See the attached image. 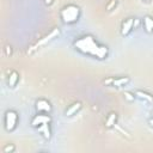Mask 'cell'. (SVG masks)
Instances as JSON below:
<instances>
[{
	"label": "cell",
	"instance_id": "cell-1",
	"mask_svg": "<svg viewBox=\"0 0 153 153\" xmlns=\"http://www.w3.org/2000/svg\"><path fill=\"white\" fill-rule=\"evenodd\" d=\"M73 47L76 51L81 53L82 55L98 60H104L109 55V48L99 43L92 35H84L78 37L74 41Z\"/></svg>",
	"mask_w": 153,
	"mask_h": 153
},
{
	"label": "cell",
	"instance_id": "cell-2",
	"mask_svg": "<svg viewBox=\"0 0 153 153\" xmlns=\"http://www.w3.org/2000/svg\"><path fill=\"white\" fill-rule=\"evenodd\" d=\"M80 14H81V11H80V7L74 5V4H68L66 6H63L60 11V17H61V20L65 23V24H74L79 20L80 18Z\"/></svg>",
	"mask_w": 153,
	"mask_h": 153
},
{
	"label": "cell",
	"instance_id": "cell-3",
	"mask_svg": "<svg viewBox=\"0 0 153 153\" xmlns=\"http://www.w3.org/2000/svg\"><path fill=\"white\" fill-rule=\"evenodd\" d=\"M18 112L14 110H7L4 116V126L7 131H13L18 124Z\"/></svg>",
	"mask_w": 153,
	"mask_h": 153
},
{
	"label": "cell",
	"instance_id": "cell-4",
	"mask_svg": "<svg viewBox=\"0 0 153 153\" xmlns=\"http://www.w3.org/2000/svg\"><path fill=\"white\" fill-rule=\"evenodd\" d=\"M59 35H60V30H59V29H54V30H51L47 36H44V37H43V38H41V39L35 44V45H32V47L27 50V54H31L32 51H35L36 49L41 48L42 45H45L48 42L53 41V39H54V38H56Z\"/></svg>",
	"mask_w": 153,
	"mask_h": 153
},
{
	"label": "cell",
	"instance_id": "cell-5",
	"mask_svg": "<svg viewBox=\"0 0 153 153\" xmlns=\"http://www.w3.org/2000/svg\"><path fill=\"white\" fill-rule=\"evenodd\" d=\"M51 122V118L49 116V114H44V112H38L37 115L33 116V118L31 120V126L33 128H37L39 127L41 124L43 123H50Z\"/></svg>",
	"mask_w": 153,
	"mask_h": 153
},
{
	"label": "cell",
	"instance_id": "cell-6",
	"mask_svg": "<svg viewBox=\"0 0 153 153\" xmlns=\"http://www.w3.org/2000/svg\"><path fill=\"white\" fill-rule=\"evenodd\" d=\"M135 27V19L134 18H127L122 22V25H121V35L122 36H128L133 29Z\"/></svg>",
	"mask_w": 153,
	"mask_h": 153
},
{
	"label": "cell",
	"instance_id": "cell-7",
	"mask_svg": "<svg viewBox=\"0 0 153 153\" xmlns=\"http://www.w3.org/2000/svg\"><path fill=\"white\" fill-rule=\"evenodd\" d=\"M36 110L37 112H44V114H50L51 111V104L47 99H38L36 102Z\"/></svg>",
	"mask_w": 153,
	"mask_h": 153
},
{
	"label": "cell",
	"instance_id": "cell-8",
	"mask_svg": "<svg viewBox=\"0 0 153 153\" xmlns=\"http://www.w3.org/2000/svg\"><path fill=\"white\" fill-rule=\"evenodd\" d=\"M41 134L42 136L45 139V140H49L51 137V129H50V123H43L41 124L39 127L36 128Z\"/></svg>",
	"mask_w": 153,
	"mask_h": 153
},
{
	"label": "cell",
	"instance_id": "cell-9",
	"mask_svg": "<svg viewBox=\"0 0 153 153\" xmlns=\"http://www.w3.org/2000/svg\"><path fill=\"white\" fill-rule=\"evenodd\" d=\"M80 109H81V103H80V102H74V103H72V104L66 109L65 115H66L67 117H71V116L75 115Z\"/></svg>",
	"mask_w": 153,
	"mask_h": 153
},
{
	"label": "cell",
	"instance_id": "cell-10",
	"mask_svg": "<svg viewBox=\"0 0 153 153\" xmlns=\"http://www.w3.org/2000/svg\"><path fill=\"white\" fill-rule=\"evenodd\" d=\"M130 82V78L129 76H120V78H112L111 81V86L114 87H122L126 86L127 84Z\"/></svg>",
	"mask_w": 153,
	"mask_h": 153
},
{
	"label": "cell",
	"instance_id": "cell-11",
	"mask_svg": "<svg viewBox=\"0 0 153 153\" xmlns=\"http://www.w3.org/2000/svg\"><path fill=\"white\" fill-rule=\"evenodd\" d=\"M142 26L147 33H152L153 32V17L145 16L142 19Z\"/></svg>",
	"mask_w": 153,
	"mask_h": 153
},
{
	"label": "cell",
	"instance_id": "cell-12",
	"mask_svg": "<svg viewBox=\"0 0 153 153\" xmlns=\"http://www.w3.org/2000/svg\"><path fill=\"white\" fill-rule=\"evenodd\" d=\"M18 81H19V74H18V72L17 71H12L10 73V75H8V80H7L8 86L10 87H14V86H17Z\"/></svg>",
	"mask_w": 153,
	"mask_h": 153
},
{
	"label": "cell",
	"instance_id": "cell-13",
	"mask_svg": "<svg viewBox=\"0 0 153 153\" xmlns=\"http://www.w3.org/2000/svg\"><path fill=\"white\" fill-rule=\"evenodd\" d=\"M135 97L136 98H140V99H143V100H146V102H149V103H152L153 102V96L151 94V93H147V92H145V91H142V90H137V91H135Z\"/></svg>",
	"mask_w": 153,
	"mask_h": 153
},
{
	"label": "cell",
	"instance_id": "cell-14",
	"mask_svg": "<svg viewBox=\"0 0 153 153\" xmlns=\"http://www.w3.org/2000/svg\"><path fill=\"white\" fill-rule=\"evenodd\" d=\"M116 121H117V114H116V112H111V114L108 116L106 121H105V127H106V128L114 127V126L116 124Z\"/></svg>",
	"mask_w": 153,
	"mask_h": 153
},
{
	"label": "cell",
	"instance_id": "cell-15",
	"mask_svg": "<svg viewBox=\"0 0 153 153\" xmlns=\"http://www.w3.org/2000/svg\"><path fill=\"white\" fill-rule=\"evenodd\" d=\"M123 96H124V98H126L128 102H133V100L136 98L135 94H134V93H130V92H124Z\"/></svg>",
	"mask_w": 153,
	"mask_h": 153
},
{
	"label": "cell",
	"instance_id": "cell-16",
	"mask_svg": "<svg viewBox=\"0 0 153 153\" xmlns=\"http://www.w3.org/2000/svg\"><path fill=\"white\" fill-rule=\"evenodd\" d=\"M4 153H12L13 151H14V145H12V143H8V145H6L5 147H4Z\"/></svg>",
	"mask_w": 153,
	"mask_h": 153
},
{
	"label": "cell",
	"instance_id": "cell-17",
	"mask_svg": "<svg viewBox=\"0 0 153 153\" xmlns=\"http://www.w3.org/2000/svg\"><path fill=\"white\" fill-rule=\"evenodd\" d=\"M114 6H116V0H111L110 4L106 6V10H108V11H111V8H112Z\"/></svg>",
	"mask_w": 153,
	"mask_h": 153
},
{
	"label": "cell",
	"instance_id": "cell-18",
	"mask_svg": "<svg viewBox=\"0 0 153 153\" xmlns=\"http://www.w3.org/2000/svg\"><path fill=\"white\" fill-rule=\"evenodd\" d=\"M5 50H6V54H7V55H11V53H12V49H11V47H10V45L5 47Z\"/></svg>",
	"mask_w": 153,
	"mask_h": 153
},
{
	"label": "cell",
	"instance_id": "cell-19",
	"mask_svg": "<svg viewBox=\"0 0 153 153\" xmlns=\"http://www.w3.org/2000/svg\"><path fill=\"white\" fill-rule=\"evenodd\" d=\"M148 124H149V126H151V127H153V117H152V118H149V120H148Z\"/></svg>",
	"mask_w": 153,
	"mask_h": 153
},
{
	"label": "cell",
	"instance_id": "cell-20",
	"mask_svg": "<svg viewBox=\"0 0 153 153\" xmlns=\"http://www.w3.org/2000/svg\"><path fill=\"white\" fill-rule=\"evenodd\" d=\"M45 4L47 5H51L53 4V0H45Z\"/></svg>",
	"mask_w": 153,
	"mask_h": 153
},
{
	"label": "cell",
	"instance_id": "cell-21",
	"mask_svg": "<svg viewBox=\"0 0 153 153\" xmlns=\"http://www.w3.org/2000/svg\"><path fill=\"white\" fill-rule=\"evenodd\" d=\"M142 1H143V2H146V4H149L152 0H142Z\"/></svg>",
	"mask_w": 153,
	"mask_h": 153
}]
</instances>
